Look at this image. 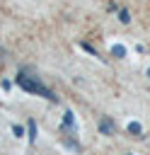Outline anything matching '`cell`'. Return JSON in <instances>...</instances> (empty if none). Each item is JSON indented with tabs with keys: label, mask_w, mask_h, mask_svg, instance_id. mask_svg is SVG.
Instances as JSON below:
<instances>
[{
	"label": "cell",
	"mask_w": 150,
	"mask_h": 155,
	"mask_svg": "<svg viewBox=\"0 0 150 155\" xmlns=\"http://www.w3.org/2000/svg\"><path fill=\"white\" fill-rule=\"evenodd\" d=\"M73 128H75V114L68 109L63 114V131H73Z\"/></svg>",
	"instance_id": "3957f363"
},
{
	"label": "cell",
	"mask_w": 150,
	"mask_h": 155,
	"mask_svg": "<svg viewBox=\"0 0 150 155\" xmlns=\"http://www.w3.org/2000/svg\"><path fill=\"white\" fill-rule=\"evenodd\" d=\"M126 155H131V153H126Z\"/></svg>",
	"instance_id": "8fae6325"
},
{
	"label": "cell",
	"mask_w": 150,
	"mask_h": 155,
	"mask_svg": "<svg viewBox=\"0 0 150 155\" xmlns=\"http://www.w3.org/2000/svg\"><path fill=\"white\" fill-rule=\"evenodd\" d=\"M17 87H22L24 92H31V94H41V97H46V99H51V102H58V97H56V92L53 90H48L36 75H31V70H27V68H22L19 73H17Z\"/></svg>",
	"instance_id": "6da1fadb"
},
{
	"label": "cell",
	"mask_w": 150,
	"mask_h": 155,
	"mask_svg": "<svg viewBox=\"0 0 150 155\" xmlns=\"http://www.w3.org/2000/svg\"><path fill=\"white\" fill-rule=\"evenodd\" d=\"M119 19H121L123 24H128V22H131V12H128V10H119Z\"/></svg>",
	"instance_id": "52a82bcc"
},
{
	"label": "cell",
	"mask_w": 150,
	"mask_h": 155,
	"mask_svg": "<svg viewBox=\"0 0 150 155\" xmlns=\"http://www.w3.org/2000/svg\"><path fill=\"white\" fill-rule=\"evenodd\" d=\"M111 56L114 58H126V46L123 44H114L111 46Z\"/></svg>",
	"instance_id": "5b68a950"
},
{
	"label": "cell",
	"mask_w": 150,
	"mask_h": 155,
	"mask_svg": "<svg viewBox=\"0 0 150 155\" xmlns=\"http://www.w3.org/2000/svg\"><path fill=\"white\" fill-rule=\"evenodd\" d=\"M148 78H150V68H148Z\"/></svg>",
	"instance_id": "30bf717a"
},
{
	"label": "cell",
	"mask_w": 150,
	"mask_h": 155,
	"mask_svg": "<svg viewBox=\"0 0 150 155\" xmlns=\"http://www.w3.org/2000/svg\"><path fill=\"white\" fill-rule=\"evenodd\" d=\"M99 133H104V136H114V133H116V124H114V119L102 116V119H99Z\"/></svg>",
	"instance_id": "7a4b0ae2"
},
{
	"label": "cell",
	"mask_w": 150,
	"mask_h": 155,
	"mask_svg": "<svg viewBox=\"0 0 150 155\" xmlns=\"http://www.w3.org/2000/svg\"><path fill=\"white\" fill-rule=\"evenodd\" d=\"M126 131H128L131 136H135V138H138V136H143V126H140L138 121H131V124L126 126Z\"/></svg>",
	"instance_id": "277c9868"
},
{
	"label": "cell",
	"mask_w": 150,
	"mask_h": 155,
	"mask_svg": "<svg viewBox=\"0 0 150 155\" xmlns=\"http://www.w3.org/2000/svg\"><path fill=\"white\" fill-rule=\"evenodd\" d=\"M27 131H29V143H34V140H36V121H34V119H29Z\"/></svg>",
	"instance_id": "8992f818"
},
{
	"label": "cell",
	"mask_w": 150,
	"mask_h": 155,
	"mask_svg": "<svg viewBox=\"0 0 150 155\" xmlns=\"http://www.w3.org/2000/svg\"><path fill=\"white\" fill-rule=\"evenodd\" d=\"M12 133H15L17 138H22V136H24V128H22L19 124H15V126H12Z\"/></svg>",
	"instance_id": "ba28073f"
},
{
	"label": "cell",
	"mask_w": 150,
	"mask_h": 155,
	"mask_svg": "<svg viewBox=\"0 0 150 155\" xmlns=\"http://www.w3.org/2000/svg\"><path fill=\"white\" fill-rule=\"evenodd\" d=\"M80 46H82V48H85V51H87V53H92V56H97V51H94V48H92V46H90V44H85V41H82V44H80Z\"/></svg>",
	"instance_id": "9c48e42d"
}]
</instances>
